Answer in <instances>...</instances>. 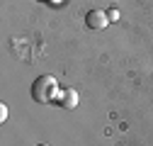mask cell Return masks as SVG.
Returning a JSON list of instances; mask_svg holds the SVG:
<instances>
[{
    "label": "cell",
    "instance_id": "cell-3",
    "mask_svg": "<svg viewBox=\"0 0 153 146\" xmlns=\"http://www.w3.org/2000/svg\"><path fill=\"white\" fill-rule=\"evenodd\" d=\"M59 105L63 110H73V107H78V93L75 90H61V95H59Z\"/></svg>",
    "mask_w": 153,
    "mask_h": 146
},
{
    "label": "cell",
    "instance_id": "cell-1",
    "mask_svg": "<svg viewBox=\"0 0 153 146\" xmlns=\"http://www.w3.org/2000/svg\"><path fill=\"white\" fill-rule=\"evenodd\" d=\"M61 95V90H59V83H56L53 76H39L34 83H32V98L36 102H53V100H59Z\"/></svg>",
    "mask_w": 153,
    "mask_h": 146
},
{
    "label": "cell",
    "instance_id": "cell-6",
    "mask_svg": "<svg viewBox=\"0 0 153 146\" xmlns=\"http://www.w3.org/2000/svg\"><path fill=\"white\" fill-rule=\"evenodd\" d=\"M39 146H49V144H39Z\"/></svg>",
    "mask_w": 153,
    "mask_h": 146
},
{
    "label": "cell",
    "instance_id": "cell-4",
    "mask_svg": "<svg viewBox=\"0 0 153 146\" xmlns=\"http://www.w3.org/2000/svg\"><path fill=\"white\" fill-rule=\"evenodd\" d=\"M7 119V105H0V122Z\"/></svg>",
    "mask_w": 153,
    "mask_h": 146
},
{
    "label": "cell",
    "instance_id": "cell-5",
    "mask_svg": "<svg viewBox=\"0 0 153 146\" xmlns=\"http://www.w3.org/2000/svg\"><path fill=\"white\" fill-rule=\"evenodd\" d=\"M107 15H109V20H112V22H117V20H119V12H117V10H109Z\"/></svg>",
    "mask_w": 153,
    "mask_h": 146
},
{
    "label": "cell",
    "instance_id": "cell-2",
    "mask_svg": "<svg viewBox=\"0 0 153 146\" xmlns=\"http://www.w3.org/2000/svg\"><path fill=\"white\" fill-rule=\"evenodd\" d=\"M85 25H88L90 29H105V27L109 25V15L102 12V10H90V12L85 15Z\"/></svg>",
    "mask_w": 153,
    "mask_h": 146
}]
</instances>
